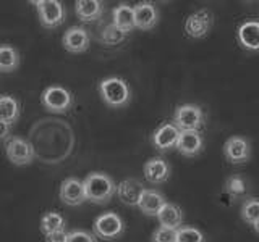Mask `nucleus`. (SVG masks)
<instances>
[{
  "label": "nucleus",
  "instance_id": "nucleus-1",
  "mask_svg": "<svg viewBox=\"0 0 259 242\" xmlns=\"http://www.w3.org/2000/svg\"><path fill=\"white\" fill-rule=\"evenodd\" d=\"M84 189H86V197L89 202L97 205H104L113 197V194L117 192V186L113 179L105 173L94 171L89 173L84 177Z\"/></svg>",
  "mask_w": 259,
  "mask_h": 242
},
{
  "label": "nucleus",
  "instance_id": "nucleus-2",
  "mask_svg": "<svg viewBox=\"0 0 259 242\" xmlns=\"http://www.w3.org/2000/svg\"><path fill=\"white\" fill-rule=\"evenodd\" d=\"M99 94L102 100L112 108H120L130 102V87L125 83V79L110 76L105 78L99 83Z\"/></svg>",
  "mask_w": 259,
  "mask_h": 242
},
{
  "label": "nucleus",
  "instance_id": "nucleus-3",
  "mask_svg": "<svg viewBox=\"0 0 259 242\" xmlns=\"http://www.w3.org/2000/svg\"><path fill=\"white\" fill-rule=\"evenodd\" d=\"M174 125L180 131H198L204 126V113L194 103H185L180 105L175 110L174 115Z\"/></svg>",
  "mask_w": 259,
  "mask_h": 242
},
{
  "label": "nucleus",
  "instance_id": "nucleus-4",
  "mask_svg": "<svg viewBox=\"0 0 259 242\" xmlns=\"http://www.w3.org/2000/svg\"><path fill=\"white\" fill-rule=\"evenodd\" d=\"M7 158L16 166H26L34 160V147L24 137L13 136L5 144Z\"/></svg>",
  "mask_w": 259,
  "mask_h": 242
},
{
  "label": "nucleus",
  "instance_id": "nucleus-5",
  "mask_svg": "<svg viewBox=\"0 0 259 242\" xmlns=\"http://www.w3.org/2000/svg\"><path fill=\"white\" fill-rule=\"evenodd\" d=\"M36 5L39 12V21L44 28L52 29L63 24L67 13H65V7L59 0H36L32 2Z\"/></svg>",
  "mask_w": 259,
  "mask_h": 242
},
{
  "label": "nucleus",
  "instance_id": "nucleus-6",
  "mask_svg": "<svg viewBox=\"0 0 259 242\" xmlns=\"http://www.w3.org/2000/svg\"><path fill=\"white\" fill-rule=\"evenodd\" d=\"M123 229H125L123 221H121V218L113 212L102 213L94 220V236L101 237L104 240L117 239L118 236L123 234Z\"/></svg>",
  "mask_w": 259,
  "mask_h": 242
},
{
  "label": "nucleus",
  "instance_id": "nucleus-7",
  "mask_svg": "<svg viewBox=\"0 0 259 242\" xmlns=\"http://www.w3.org/2000/svg\"><path fill=\"white\" fill-rule=\"evenodd\" d=\"M40 102H42V105L49 111L65 113L70 110L73 103V97L68 89H65L62 86H51L40 95Z\"/></svg>",
  "mask_w": 259,
  "mask_h": 242
},
{
  "label": "nucleus",
  "instance_id": "nucleus-8",
  "mask_svg": "<svg viewBox=\"0 0 259 242\" xmlns=\"http://www.w3.org/2000/svg\"><path fill=\"white\" fill-rule=\"evenodd\" d=\"M214 24V15L207 8H202V10H198L191 13L185 21V32L188 37L193 39H201L207 36V32L210 31Z\"/></svg>",
  "mask_w": 259,
  "mask_h": 242
},
{
  "label": "nucleus",
  "instance_id": "nucleus-9",
  "mask_svg": "<svg viewBox=\"0 0 259 242\" xmlns=\"http://www.w3.org/2000/svg\"><path fill=\"white\" fill-rule=\"evenodd\" d=\"M60 199L65 205L70 207H78L81 204H84L88 200L84 183L73 176L63 179V183L60 184Z\"/></svg>",
  "mask_w": 259,
  "mask_h": 242
},
{
  "label": "nucleus",
  "instance_id": "nucleus-10",
  "mask_svg": "<svg viewBox=\"0 0 259 242\" xmlns=\"http://www.w3.org/2000/svg\"><path fill=\"white\" fill-rule=\"evenodd\" d=\"M224 153L225 158L233 165L245 163L251 157V147L248 139L241 136H232L224 144Z\"/></svg>",
  "mask_w": 259,
  "mask_h": 242
},
{
  "label": "nucleus",
  "instance_id": "nucleus-11",
  "mask_svg": "<svg viewBox=\"0 0 259 242\" xmlns=\"http://www.w3.org/2000/svg\"><path fill=\"white\" fill-rule=\"evenodd\" d=\"M89 42H91L89 32L81 26H71L70 29L65 31V34L62 37L63 48L71 53H81L88 50Z\"/></svg>",
  "mask_w": 259,
  "mask_h": 242
},
{
  "label": "nucleus",
  "instance_id": "nucleus-12",
  "mask_svg": "<svg viewBox=\"0 0 259 242\" xmlns=\"http://www.w3.org/2000/svg\"><path fill=\"white\" fill-rule=\"evenodd\" d=\"M144 191H146V188L138 179H135V177L123 179L117 186L118 199L128 207H135V205L140 204L141 196L144 194Z\"/></svg>",
  "mask_w": 259,
  "mask_h": 242
},
{
  "label": "nucleus",
  "instance_id": "nucleus-13",
  "mask_svg": "<svg viewBox=\"0 0 259 242\" xmlns=\"http://www.w3.org/2000/svg\"><path fill=\"white\" fill-rule=\"evenodd\" d=\"M178 137H180V129L174 123H165L159 126L152 134V144L159 150H168L177 145Z\"/></svg>",
  "mask_w": 259,
  "mask_h": 242
},
{
  "label": "nucleus",
  "instance_id": "nucleus-14",
  "mask_svg": "<svg viewBox=\"0 0 259 242\" xmlns=\"http://www.w3.org/2000/svg\"><path fill=\"white\" fill-rule=\"evenodd\" d=\"M135 10V24L143 31H149L159 21V12L151 2H141L133 7Z\"/></svg>",
  "mask_w": 259,
  "mask_h": 242
},
{
  "label": "nucleus",
  "instance_id": "nucleus-15",
  "mask_svg": "<svg viewBox=\"0 0 259 242\" xmlns=\"http://www.w3.org/2000/svg\"><path fill=\"white\" fill-rule=\"evenodd\" d=\"M144 177L146 181H149L151 184H160L168 179L170 176V166L164 158H151L144 163Z\"/></svg>",
  "mask_w": 259,
  "mask_h": 242
},
{
  "label": "nucleus",
  "instance_id": "nucleus-16",
  "mask_svg": "<svg viewBox=\"0 0 259 242\" xmlns=\"http://www.w3.org/2000/svg\"><path fill=\"white\" fill-rule=\"evenodd\" d=\"M202 137L198 131H180L177 142V150L185 157H196L202 150Z\"/></svg>",
  "mask_w": 259,
  "mask_h": 242
},
{
  "label": "nucleus",
  "instance_id": "nucleus-17",
  "mask_svg": "<svg viewBox=\"0 0 259 242\" xmlns=\"http://www.w3.org/2000/svg\"><path fill=\"white\" fill-rule=\"evenodd\" d=\"M238 42L248 50H259V23L246 21L238 28L237 32Z\"/></svg>",
  "mask_w": 259,
  "mask_h": 242
},
{
  "label": "nucleus",
  "instance_id": "nucleus-18",
  "mask_svg": "<svg viewBox=\"0 0 259 242\" xmlns=\"http://www.w3.org/2000/svg\"><path fill=\"white\" fill-rule=\"evenodd\" d=\"M167 204L164 196L159 192V191H154V189H146L144 194L141 196V200L140 204H138V207H140V210L148 216H157L160 208L164 207Z\"/></svg>",
  "mask_w": 259,
  "mask_h": 242
},
{
  "label": "nucleus",
  "instance_id": "nucleus-19",
  "mask_svg": "<svg viewBox=\"0 0 259 242\" xmlns=\"http://www.w3.org/2000/svg\"><path fill=\"white\" fill-rule=\"evenodd\" d=\"M75 12H76V16L83 23H91L102 15L104 4L101 0H76Z\"/></svg>",
  "mask_w": 259,
  "mask_h": 242
},
{
  "label": "nucleus",
  "instance_id": "nucleus-20",
  "mask_svg": "<svg viewBox=\"0 0 259 242\" xmlns=\"http://www.w3.org/2000/svg\"><path fill=\"white\" fill-rule=\"evenodd\" d=\"M112 15H113V24H115L120 31H123L125 34L132 32L136 28L133 7H130L126 4H120V5H117L115 8H113Z\"/></svg>",
  "mask_w": 259,
  "mask_h": 242
},
{
  "label": "nucleus",
  "instance_id": "nucleus-21",
  "mask_svg": "<svg viewBox=\"0 0 259 242\" xmlns=\"http://www.w3.org/2000/svg\"><path fill=\"white\" fill-rule=\"evenodd\" d=\"M157 218H159V223L162 228H170V229L182 228L183 213H182L180 207H177L175 204H165L160 208Z\"/></svg>",
  "mask_w": 259,
  "mask_h": 242
},
{
  "label": "nucleus",
  "instance_id": "nucleus-22",
  "mask_svg": "<svg viewBox=\"0 0 259 242\" xmlns=\"http://www.w3.org/2000/svg\"><path fill=\"white\" fill-rule=\"evenodd\" d=\"M20 118V103L12 95H0V121L7 125L16 123Z\"/></svg>",
  "mask_w": 259,
  "mask_h": 242
},
{
  "label": "nucleus",
  "instance_id": "nucleus-23",
  "mask_svg": "<svg viewBox=\"0 0 259 242\" xmlns=\"http://www.w3.org/2000/svg\"><path fill=\"white\" fill-rule=\"evenodd\" d=\"M18 67H20L18 50L8 44L0 45V73H13Z\"/></svg>",
  "mask_w": 259,
  "mask_h": 242
},
{
  "label": "nucleus",
  "instance_id": "nucleus-24",
  "mask_svg": "<svg viewBox=\"0 0 259 242\" xmlns=\"http://www.w3.org/2000/svg\"><path fill=\"white\" fill-rule=\"evenodd\" d=\"M65 226H67V221L57 212H47L40 218V231L44 232V236L57 231H65Z\"/></svg>",
  "mask_w": 259,
  "mask_h": 242
},
{
  "label": "nucleus",
  "instance_id": "nucleus-25",
  "mask_svg": "<svg viewBox=\"0 0 259 242\" xmlns=\"http://www.w3.org/2000/svg\"><path fill=\"white\" fill-rule=\"evenodd\" d=\"M125 37H126L125 32H123V31H120L113 23L107 24V26H105V28L102 29V32H101V42L105 44V45H117V44H120Z\"/></svg>",
  "mask_w": 259,
  "mask_h": 242
},
{
  "label": "nucleus",
  "instance_id": "nucleus-26",
  "mask_svg": "<svg viewBox=\"0 0 259 242\" xmlns=\"http://www.w3.org/2000/svg\"><path fill=\"white\" fill-rule=\"evenodd\" d=\"M241 218L249 224H254L259 220V200L246 199L241 205Z\"/></svg>",
  "mask_w": 259,
  "mask_h": 242
},
{
  "label": "nucleus",
  "instance_id": "nucleus-27",
  "mask_svg": "<svg viewBox=\"0 0 259 242\" xmlns=\"http://www.w3.org/2000/svg\"><path fill=\"white\" fill-rule=\"evenodd\" d=\"M177 242H204V236L196 228L182 226L177 229Z\"/></svg>",
  "mask_w": 259,
  "mask_h": 242
},
{
  "label": "nucleus",
  "instance_id": "nucleus-28",
  "mask_svg": "<svg viewBox=\"0 0 259 242\" xmlns=\"http://www.w3.org/2000/svg\"><path fill=\"white\" fill-rule=\"evenodd\" d=\"M225 189L229 194H232L233 197H240V196H243V194L246 192V184H245V181H243L241 176L233 174V176L229 177V179H227Z\"/></svg>",
  "mask_w": 259,
  "mask_h": 242
},
{
  "label": "nucleus",
  "instance_id": "nucleus-29",
  "mask_svg": "<svg viewBox=\"0 0 259 242\" xmlns=\"http://www.w3.org/2000/svg\"><path fill=\"white\" fill-rule=\"evenodd\" d=\"M152 242H177V229L159 228L152 232Z\"/></svg>",
  "mask_w": 259,
  "mask_h": 242
},
{
  "label": "nucleus",
  "instance_id": "nucleus-30",
  "mask_svg": "<svg viewBox=\"0 0 259 242\" xmlns=\"http://www.w3.org/2000/svg\"><path fill=\"white\" fill-rule=\"evenodd\" d=\"M67 242H97V240L94 237V234L76 229V231H70L67 234Z\"/></svg>",
  "mask_w": 259,
  "mask_h": 242
},
{
  "label": "nucleus",
  "instance_id": "nucleus-31",
  "mask_svg": "<svg viewBox=\"0 0 259 242\" xmlns=\"http://www.w3.org/2000/svg\"><path fill=\"white\" fill-rule=\"evenodd\" d=\"M67 231H57L46 236V242H67Z\"/></svg>",
  "mask_w": 259,
  "mask_h": 242
},
{
  "label": "nucleus",
  "instance_id": "nucleus-32",
  "mask_svg": "<svg viewBox=\"0 0 259 242\" xmlns=\"http://www.w3.org/2000/svg\"><path fill=\"white\" fill-rule=\"evenodd\" d=\"M10 131H12V126L4 123V121H0V141L8 139V136H10Z\"/></svg>",
  "mask_w": 259,
  "mask_h": 242
},
{
  "label": "nucleus",
  "instance_id": "nucleus-33",
  "mask_svg": "<svg viewBox=\"0 0 259 242\" xmlns=\"http://www.w3.org/2000/svg\"><path fill=\"white\" fill-rule=\"evenodd\" d=\"M253 226H254V231H256V232L259 234V220H257V221H256V223H254Z\"/></svg>",
  "mask_w": 259,
  "mask_h": 242
}]
</instances>
